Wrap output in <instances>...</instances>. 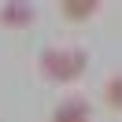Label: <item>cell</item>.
Here are the masks:
<instances>
[{
	"instance_id": "cell-1",
	"label": "cell",
	"mask_w": 122,
	"mask_h": 122,
	"mask_svg": "<svg viewBox=\"0 0 122 122\" xmlns=\"http://www.w3.org/2000/svg\"><path fill=\"white\" fill-rule=\"evenodd\" d=\"M37 70L56 85H74L89 70V52L78 45H48L37 56Z\"/></svg>"
},
{
	"instance_id": "cell-2",
	"label": "cell",
	"mask_w": 122,
	"mask_h": 122,
	"mask_svg": "<svg viewBox=\"0 0 122 122\" xmlns=\"http://www.w3.org/2000/svg\"><path fill=\"white\" fill-rule=\"evenodd\" d=\"M33 19H37V8L30 0H8V4H0V26L4 30H30Z\"/></svg>"
},
{
	"instance_id": "cell-3",
	"label": "cell",
	"mask_w": 122,
	"mask_h": 122,
	"mask_svg": "<svg viewBox=\"0 0 122 122\" xmlns=\"http://www.w3.org/2000/svg\"><path fill=\"white\" fill-rule=\"evenodd\" d=\"M48 122H92V104L85 96H67L52 107Z\"/></svg>"
},
{
	"instance_id": "cell-4",
	"label": "cell",
	"mask_w": 122,
	"mask_h": 122,
	"mask_svg": "<svg viewBox=\"0 0 122 122\" xmlns=\"http://www.w3.org/2000/svg\"><path fill=\"white\" fill-rule=\"evenodd\" d=\"M100 0H59L56 4V11H59V19L63 22H74V26H81V22H89L92 15H100Z\"/></svg>"
},
{
	"instance_id": "cell-5",
	"label": "cell",
	"mask_w": 122,
	"mask_h": 122,
	"mask_svg": "<svg viewBox=\"0 0 122 122\" xmlns=\"http://www.w3.org/2000/svg\"><path fill=\"white\" fill-rule=\"evenodd\" d=\"M104 107L107 111H115V115H122V70H115L111 78L104 81Z\"/></svg>"
}]
</instances>
